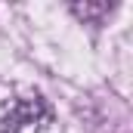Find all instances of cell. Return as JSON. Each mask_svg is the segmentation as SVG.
<instances>
[{
	"mask_svg": "<svg viewBox=\"0 0 133 133\" xmlns=\"http://www.w3.org/2000/svg\"><path fill=\"white\" fill-rule=\"evenodd\" d=\"M0 133H59V121L43 96H16L0 108Z\"/></svg>",
	"mask_w": 133,
	"mask_h": 133,
	"instance_id": "cell-1",
	"label": "cell"
},
{
	"mask_svg": "<svg viewBox=\"0 0 133 133\" xmlns=\"http://www.w3.org/2000/svg\"><path fill=\"white\" fill-rule=\"evenodd\" d=\"M111 9H115L111 3H99V6H96V3H84V6L74 3V6H71V12L81 16V19H99V16H108Z\"/></svg>",
	"mask_w": 133,
	"mask_h": 133,
	"instance_id": "cell-2",
	"label": "cell"
}]
</instances>
